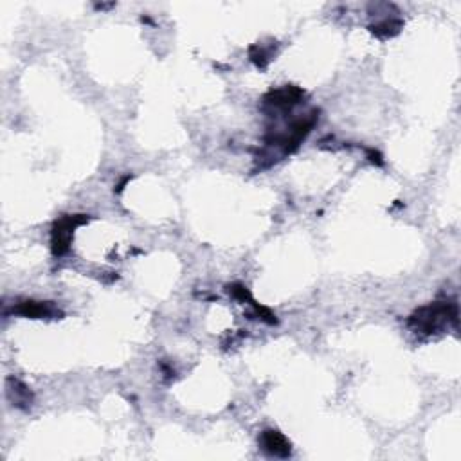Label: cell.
<instances>
[{"instance_id":"1","label":"cell","mask_w":461,"mask_h":461,"mask_svg":"<svg viewBox=\"0 0 461 461\" xmlns=\"http://www.w3.org/2000/svg\"><path fill=\"white\" fill-rule=\"evenodd\" d=\"M457 324V306L454 301H436L432 305L422 306L409 317V324L416 332L431 336L440 332L445 324Z\"/></svg>"},{"instance_id":"2","label":"cell","mask_w":461,"mask_h":461,"mask_svg":"<svg viewBox=\"0 0 461 461\" xmlns=\"http://www.w3.org/2000/svg\"><path fill=\"white\" fill-rule=\"evenodd\" d=\"M85 222H88V218L83 214H74V217L67 214V217H61L60 220L54 222L53 233H51V247H53L54 256H61L69 251L74 229Z\"/></svg>"},{"instance_id":"3","label":"cell","mask_w":461,"mask_h":461,"mask_svg":"<svg viewBox=\"0 0 461 461\" xmlns=\"http://www.w3.org/2000/svg\"><path fill=\"white\" fill-rule=\"evenodd\" d=\"M13 312L19 314L22 317H31V319H56L58 316H61L60 310L51 303L43 301H20L19 305L13 309Z\"/></svg>"},{"instance_id":"4","label":"cell","mask_w":461,"mask_h":461,"mask_svg":"<svg viewBox=\"0 0 461 461\" xmlns=\"http://www.w3.org/2000/svg\"><path fill=\"white\" fill-rule=\"evenodd\" d=\"M303 95H305V92L299 90V88L283 87L278 88V90L269 92V94L265 95V103L274 108H283V110H286V108L298 105Z\"/></svg>"},{"instance_id":"5","label":"cell","mask_w":461,"mask_h":461,"mask_svg":"<svg viewBox=\"0 0 461 461\" xmlns=\"http://www.w3.org/2000/svg\"><path fill=\"white\" fill-rule=\"evenodd\" d=\"M261 447L263 450H267L272 456L286 457L290 456V442L281 435L279 431H274V429H267V431L261 432Z\"/></svg>"},{"instance_id":"6","label":"cell","mask_w":461,"mask_h":461,"mask_svg":"<svg viewBox=\"0 0 461 461\" xmlns=\"http://www.w3.org/2000/svg\"><path fill=\"white\" fill-rule=\"evenodd\" d=\"M8 384H9V389H8L9 397H11V400L15 402L19 408H22L24 404L26 405L31 404V393L26 385L20 384L19 380H13V378H9Z\"/></svg>"},{"instance_id":"7","label":"cell","mask_w":461,"mask_h":461,"mask_svg":"<svg viewBox=\"0 0 461 461\" xmlns=\"http://www.w3.org/2000/svg\"><path fill=\"white\" fill-rule=\"evenodd\" d=\"M400 27H402L400 20H388V19H385L384 22L375 24V26H371V31H373V33L377 36H382V38H388V36L397 35L398 31H400Z\"/></svg>"}]
</instances>
